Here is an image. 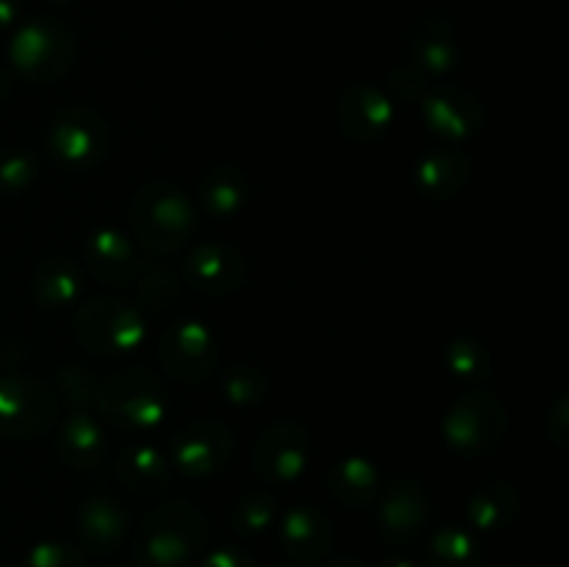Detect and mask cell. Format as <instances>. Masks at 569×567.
<instances>
[{
  "label": "cell",
  "mask_w": 569,
  "mask_h": 567,
  "mask_svg": "<svg viewBox=\"0 0 569 567\" xmlns=\"http://www.w3.org/2000/svg\"><path fill=\"white\" fill-rule=\"evenodd\" d=\"M209 523L189 500L172 498L142 517L133 531V559L142 567H187L203 550Z\"/></svg>",
  "instance_id": "6da1fadb"
},
{
  "label": "cell",
  "mask_w": 569,
  "mask_h": 567,
  "mask_svg": "<svg viewBox=\"0 0 569 567\" xmlns=\"http://www.w3.org/2000/svg\"><path fill=\"white\" fill-rule=\"evenodd\" d=\"M94 409L120 431H153L170 415V392L156 372L128 367L100 381Z\"/></svg>",
  "instance_id": "7a4b0ae2"
},
{
  "label": "cell",
  "mask_w": 569,
  "mask_h": 567,
  "mask_svg": "<svg viewBox=\"0 0 569 567\" xmlns=\"http://www.w3.org/2000/svg\"><path fill=\"white\" fill-rule=\"evenodd\" d=\"M131 228L150 253L170 256L192 239L198 209L183 189L167 181H150L133 195Z\"/></svg>",
  "instance_id": "3957f363"
},
{
  "label": "cell",
  "mask_w": 569,
  "mask_h": 567,
  "mask_svg": "<svg viewBox=\"0 0 569 567\" xmlns=\"http://www.w3.org/2000/svg\"><path fill=\"white\" fill-rule=\"evenodd\" d=\"M72 328L78 342L94 356L133 354L148 339L144 311L120 295H103L78 306Z\"/></svg>",
  "instance_id": "277c9868"
},
{
  "label": "cell",
  "mask_w": 569,
  "mask_h": 567,
  "mask_svg": "<svg viewBox=\"0 0 569 567\" xmlns=\"http://www.w3.org/2000/svg\"><path fill=\"white\" fill-rule=\"evenodd\" d=\"M9 61L28 83L59 81L76 61V33L59 17H33L11 37Z\"/></svg>",
  "instance_id": "5b68a950"
},
{
  "label": "cell",
  "mask_w": 569,
  "mask_h": 567,
  "mask_svg": "<svg viewBox=\"0 0 569 567\" xmlns=\"http://www.w3.org/2000/svg\"><path fill=\"white\" fill-rule=\"evenodd\" d=\"M509 428L506 404L492 392H467L450 404L442 417V437L453 454L478 459L503 445Z\"/></svg>",
  "instance_id": "8992f818"
},
{
  "label": "cell",
  "mask_w": 569,
  "mask_h": 567,
  "mask_svg": "<svg viewBox=\"0 0 569 567\" xmlns=\"http://www.w3.org/2000/svg\"><path fill=\"white\" fill-rule=\"evenodd\" d=\"M59 415V398L44 381L31 376H0V437H42Z\"/></svg>",
  "instance_id": "52a82bcc"
},
{
  "label": "cell",
  "mask_w": 569,
  "mask_h": 567,
  "mask_svg": "<svg viewBox=\"0 0 569 567\" xmlns=\"http://www.w3.org/2000/svg\"><path fill=\"white\" fill-rule=\"evenodd\" d=\"M109 148V126L89 106H67L48 128V150L67 170H89Z\"/></svg>",
  "instance_id": "ba28073f"
},
{
  "label": "cell",
  "mask_w": 569,
  "mask_h": 567,
  "mask_svg": "<svg viewBox=\"0 0 569 567\" xmlns=\"http://www.w3.org/2000/svg\"><path fill=\"white\" fill-rule=\"evenodd\" d=\"M311 459V434L298 420H278L259 434L253 470L264 484H295Z\"/></svg>",
  "instance_id": "9c48e42d"
},
{
  "label": "cell",
  "mask_w": 569,
  "mask_h": 567,
  "mask_svg": "<svg viewBox=\"0 0 569 567\" xmlns=\"http://www.w3.org/2000/svg\"><path fill=\"white\" fill-rule=\"evenodd\" d=\"M422 122L445 142H467L487 126V106L461 83L431 87L420 100Z\"/></svg>",
  "instance_id": "30bf717a"
},
{
  "label": "cell",
  "mask_w": 569,
  "mask_h": 567,
  "mask_svg": "<svg viewBox=\"0 0 569 567\" xmlns=\"http://www.w3.org/2000/svg\"><path fill=\"white\" fill-rule=\"evenodd\" d=\"M161 367L181 384H200L217 370L214 334L200 320H176L161 331Z\"/></svg>",
  "instance_id": "8fae6325"
},
{
  "label": "cell",
  "mask_w": 569,
  "mask_h": 567,
  "mask_svg": "<svg viewBox=\"0 0 569 567\" xmlns=\"http://www.w3.org/2000/svg\"><path fill=\"white\" fill-rule=\"evenodd\" d=\"M233 456V437L217 420H189L170 439L167 459L189 478H209L226 470Z\"/></svg>",
  "instance_id": "7c38bea8"
},
{
  "label": "cell",
  "mask_w": 569,
  "mask_h": 567,
  "mask_svg": "<svg viewBox=\"0 0 569 567\" xmlns=\"http://www.w3.org/2000/svg\"><path fill=\"white\" fill-rule=\"evenodd\" d=\"M183 278L206 298H231L248 281V259L237 245L200 242L183 259Z\"/></svg>",
  "instance_id": "4fadbf2b"
},
{
  "label": "cell",
  "mask_w": 569,
  "mask_h": 567,
  "mask_svg": "<svg viewBox=\"0 0 569 567\" xmlns=\"http://www.w3.org/2000/svg\"><path fill=\"white\" fill-rule=\"evenodd\" d=\"M395 106L383 89L372 83H350L337 103V122L356 145H372L392 128Z\"/></svg>",
  "instance_id": "5bb4252c"
},
{
  "label": "cell",
  "mask_w": 569,
  "mask_h": 567,
  "mask_svg": "<svg viewBox=\"0 0 569 567\" xmlns=\"http://www.w3.org/2000/svg\"><path fill=\"white\" fill-rule=\"evenodd\" d=\"M406 61L415 64L428 78L453 72L461 61L453 22L445 14H437V11L420 17L411 28L409 42H406Z\"/></svg>",
  "instance_id": "9a60e30c"
},
{
  "label": "cell",
  "mask_w": 569,
  "mask_h": 567,
  "mask_svg": "<svg viewBox=\"0 0 569 567\" xmlns=\"http://www.w3.org/2000/svg\"><path fill=\"white\" fill-rule=\"evenodd\" d=\"M431 517V498L417 481L392 484L378 504V534L392 545H406L426 528Z\"/></svg>",
  "instance_id": "2e32d148"
},
{
  "label": "cell",
  "mask_w": 569,
  "mask_h": 567,
  "mask_svg": "<svg viewBox=\"0 0 569 567\" xmlns=\"http://www.w3.org/2000/svg\"><path fill=\"white\" fill-rule=\"evenodd\" d=\"M472 181V159L456 148H433L422 153L415 165L417 192L433 203H448L459 198Z\"/></svg>",
  "instance_id": "e0dca14e"
},
{
  "label": "cell",
  "mask_w": 569,
  "mask_h": 567,
  "mask_svg": "<svg viewBox=\"0 0 569 567\" xmlns=\"http://www.w3.org/2000/svg\"><path fill=\"white\" fill-rule=\"evenodd\" d=\"M283 554L298 565H317L328 559L333 545V526L322 509L298 504L281 517Z\"/></svg>",
  "instance_id": "ac0fdd59"
},
{
  "label": "cell",
  "mask_w": 569,
  "mask_h": 567,
  "mask_svg": "<svg viewBox=\"0 0 569 567\" xmlns=\"http://www.w3.org/2000/svg\"><path fill=\"white\" fill-rule=\"evenodd\" d=\"M83 261H87L89 272L98 278L106 287H126V284L137 281L139 270V253L133 250L131 239L120 228H98L89 233L87 248H83Z\"/></svg>",
  "instance_id": "d6986e66"
},
{
  "label": "cell",
  "mask_w": 569,
  "mask_h": 567,
  "mask_svg": "<svg viewBox=\"0 0 569 567\" xmlns=\"http://www.w3.org/2000/svg\"><path fill=\"white\" fill-rule=\"evenodd\" d=\"M114 476L128 493L153 498V495L164 493L170 484V459L159 445L133 442L117 456Z\"/></svg>",
  "instance_id": "ffe728a7"
},
{
  "label": "cell",
  "mask_w": 569,
  "mask_h": 567,
  "mask_svg": "<svg viewBox=\"0 0 569 567\" xmlns=\"http://www.w3.org/2000/svg\"><path fill=\"white\" fill-rule=\"evenodd\" d=\"M61 461L72 470H98L106 456V434L98 417L83 409H72L59 422V439H56Z\"/></svg>",
  "instance_id": "44dd1931"
},
{
  "label": "cell",
  "mask_w": 569,
  "mask_h": 567,
  "mask_svg": "<svg viewBox=\"0 0 569 567\" xmlns=\"http://www.w3.org/2000/svg\"><path fill=\"white\" fill-rule=\"evenodd\" d=\"M78 531L92 554H114L128 534V511L109 495H92L78 509Z\"/></svg>",
  "instance_id": "7402d4cb"
},
{
  "label": "cell",
  "mask_w": 569,
  "mask_h": 567,
  "mask_svg": "<svg viewBox=\"0 0 569 567\" xmlns=\"http://www.w3.org/2000/svg\"><path fill=\"white\" fill-rule=\"evenodd\" d=\"M520 493L511 481H492L481 484L476 493L467 500V520L476 531L481 534H498L506 531L511 523L520 515Z\"/></svg>",
  "instance_id": "603a6c76"
},
{
  "label": "cell",
  "mask_w": 569,
  "mask_h": 567,
  "mask_svg": "<svg viewBox=\"0 0 569 567\" xmlns=\"http://www.w3.org/2000/svg\"><path fill=\"white\" fill-rule=\"evenodd\" d=\"M200 206L209 211L214 220H231L244 209L250 198V181L242 167L237 165H214L203 172L198 187Z\"/></svg>",
  "instance_id": "cb8c5ba5"
},
{
  "label": "cell",
  "mask_w": 569,
  "mask_h": 567,
  "mask_svg": "<svg viewBox=\"0 0 569 567\" xmlns=\"http://www.w3.org/2000/svg\"><path fill=\"white\" fill-rule=\"evenodd\" d=\"M381 489L378 467L367 456H342L328 470V495L348 509H365Z\"/></svg>",
  "instance_id": "d4e9b609"
},
{
  "label": "cell",
  "mask_w": 569,
  "mask_h": 567,
  "mask_svg": "<svg viewBox=\"0 0 569 567\" xmlns=\"http://www.w3.org/2000/svg\"><path fill=\"white\" fill-rule=\"evenodd\" d=\"M33 298L42 309H64L72 306L83 292V270L76 259L53 256V259L39 261L33 270Z\"/></svg>",
  "instance_id": "484cf974"
},
{
  "label": "cell",
  "mask_w": 569,
  "mask_h": 567,
  "mask_svg": "<svg viewBox=\"0 0 569 567\" xmlns=\"http://www.w3.org/2000/svg\"><path fill=\"white\" fill-rule=\"evenodd\" d=\"M428 565L431 567H481V539L461 526H442L428 539Z\"/></svg>",
  "instance_id": "4316f807"
},
{
  "label": "cell",
  "mask_w": 569,
  "mask_h": 567,
  "mask_svg": "<svg viewBox=\"0 0 569 567\" xmlns=\"http://www.w3.org/2000/svg\"><path fill=\"white\" fill-rule=\"evenodd\" d=\"M445 367L453 378L467 384H483L492 378V350L476 337H456L445 345Z\"/></svg>",
  "instance_id": "83f0119b"
},
{
  "label": "cell",
  "mask_w": 569,
  "mask_h": 567,
  "mask_svg": "<svg viewBox=\"0 0 569 567\" xmlns=\"http://www.w3.org/2000/svg\"><path fill=\"white\" fill-rule=\"evenodd\" d=\"M183 292V278L167 267H148L137 276V306L142 311L176 309Z\"/></svg>",
  "instance_id": "f1b7e54d"
},
{
  "label": "cell",
  "mask_w": 569,
  "mask_h": 567,
  "mask_svg": "<svg viewBox=\"0 0 569 567\" xmlns=\"http://www.w3.org/2000/svg\"><path fill=\"white\" fill-rule=\"evenodd\" d=\"M220 387L231 406H259L270 392V378L259 365L239 361V365H231L222 372Z\"/></svg>",
  "instance_id": "f546056e"
},
{
  "label": "cell",
  "mask_w": 569,
  "mask_h": 567,
  "mask_svg": "<svg viewBox=\"0 0 569 567\" xmlns=\"http://www.w3.org/2000/svg\"><path fill=\"white\" fill-rule=\"evenodd\" d=\"M231 520L242 537H261L278 520V500L264 489H250L237 500Z\"/></svg>",
  "instance_id": "4dcf8cb0"
},
{
  "label": "cell",
  "mask_w": 569,
  "mask_h": 567,
  "mask_svg": "<svg viewBox=\"0 0 569 567\" xmlns=\"http://www.w3.org/2000/svg\"><path fill=\"white\" fill-rule=\"evenodd\" d=\"M39 159L28 148H0V195H20L37 181Z\"/></svg>",
  "instance_id": "1f68e13d"
},
{
  "label": "cell",
  "mask_w": 569,
  "mask_h": 567,
  "mask_svg": "<svg viewBox=\"0 0 569 567\" xmlns=\"http://www.w3.org/2000/svg\"><path fill=\"white\" fill-rule=\"evenodd\" d=\"M56 381H59L61 395H64L67 404L72 409H83L94 406V398H98L100 381L81 365H64L59 372H56Z\"/></svg>",
  "instance_id": "d6a6232c"
},
{
  "label": "cell",
  "mask_w": 569,
  "mask_h": 567,
  "mask_svg": "<svg viewBox=\"0 0 569 567\" xmlns=\"http://www.w3.org/2000/svg\"><path fill=\"white\" fill-rule=\"evenodd\" d=\"M387 87L400 103H420L428 89H431V78L422 76L409 61H400L387 72Z\"/></svg>",
  "instance_id": "836d02e7"
},
{
  "label": "cell",
  "mask_w": 569,
  "mask_h": 567,
  "mask_svg": "<svg viewBox=\"0 0 569 567\" xmlns=\"http://www.w3.org/2000/svg\"><path fill=\"white\" fill-rule=\"evenodd\" d=\"M22 567H87L81 550L70 543H59V539H44V543L33 545L28 550Z\"/></svg>",
  "instance_id": "e575fe53"
},
{
  "label": "cell",
  "mask_w": 569,
  "mask_h": 567,
  "mask_svg": "<svg viewBox=\"0 0 569 567\" xmlns=\"http://www.w3.org/2000/svg\"><path fill=\"white\" fill-rule=\"evenodd\" d=\"M545 431H548L550 442L556 448H567V434H569V398L561 392L559 398L550 404L548 415H545Z\"/></svg>",
  "instance_id": "d590c367"
},
{
  "label": "cell",
  "mask_w": 569,
  "mask_h": 567,
  "mask_svg": "<svg viewBox=\"0 0 569 567\" xmlns=\"http://www.w3.org/2000/svg\"><path fill=\"white\" fill-rule=\"evenodd\" d=\"M194 567H256V561L248 550L237 548V545H222V548L206 554Z\"/></svg>",
  "instance_id": "8d00e7d4"
},
{
  "label": "cell",
  "mask_w": 569,
  "mask_h": 567,
  "mask_svg": "<svg viewBox=\"0 0 569 567\" xmlns=\"http://www.w3.org/2000/svg\"><path fill=\"white\" fill-rule=\"evenodd\" d=\"M20 17V0H0V31L11 28Z\"/></svg>",
  "instance_id": "74e56055"
},
{
  "label": "cell",
  "mask_w": 569,
  "mask_h": 567,
  "mask_svg": "<svg viewBox=\"0 0 569 567\" xmlns=\"http://www.w3.org/2000/svg\"><path fill=\"white\" fill-rule=\"evenodd\" d=\"M322 567H365V565H361L359 556L348 554V556H333V559H326V565Z\"/></svg>",
  "instance_id": "f35d334b"
},
{
  "label": "cell",
  "mask_w": 569,
  "mask_h": 567,
  "mask_svg": "<svg viewBox=\"0 0 569 567\" xmlns=\"http://www.w3.org/2000/svg\"><path fill=\"white\" fill-rule=\"evenodd\" d=\"M378 567H417L409 556H400V554H389L378 561Z\"/></svg>",
  "instance_id": "ab89813d"
},
{
  "label": "cell",
  "mask_w": 569,
  "mask_h": 567,
  "mask_svg": "<svg viewBox=\"0 0 569 567\" xmlns=\"http://www.w3.org/2000/svg\"><path fill=\"white\" fill-rule=\"evenodd\" d=\"M9 87H11V76H9V70H6V67L0 64V100H3L6 94H9Z\"/></svg>",
  "instance_id": "60d3db41"
},
{
  "label": "cell",
  "mask_w": 569,
  "mask_h": 567,
  "mask_svg": "<svg viewBox=\"0 0 569 567\" xmlns=\"http://www.w3.org/2000/svg\"><path fill=\"white\" fill-rule=\"evenodd\" d=\"M48 3H67V0H48Z\"/></svg>",
  "instance_id": "b9f144b4"
},
{
  "label": "cell",
  "mask_w": 569,
  "mask_h": 567,
  "mask_svg": "<svg viewBox=\"0 0 569 567\" xmlns=\"http://www.w3.org/2000/svg\"><path fill=\"white\" fill-rule=\"evenodd\" d=\"M287 567H292V565H287Z\"/></svg>",
  "instance_id": "7bdbcfd3"
}]
</instances>
